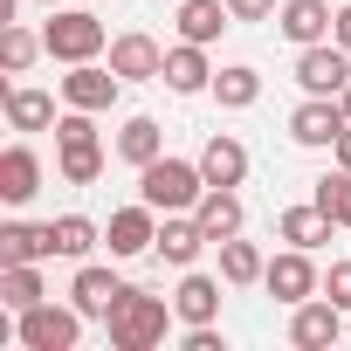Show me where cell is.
<instances>
[{"label":"cell","mask_w":351,"mask_h":351,"mask_svg":"<svg viewBox=\"0 0 351 351\" xmlns=\"http://www.w3.org/2000/svg\"><path fill=\"white\" fill-rule=\"evenodd\" d=\"M200 193H207L200 158H172V152H158L152 165H138V200L158 207V214H193Z\"/></svg>","instance_id":"1"},{"label":"cell","mask_w":351,"mask_h":351,"mask_svg":"<svg viewBox=\"0 0 351 351\" xmlns=\"http://www.w3.org/2000/svg\"><path fill=\"white\" fill-rule=\"evenodd\" d=\"M180 317L165 296H152V289H124L117 296V310L104 317V330H110V351H152V344H165V324Z\"/></svg>","instance_id":"2"},{"label":"cell","mask_w":351,"mask_h":351,"mask_svg":"<svg viewBox=\"0 0 351 351\" xmlns=\"http://www.w3.org/2000/svg\"><path fill=\"white\" fill-rule=\"evenodd\" d=\"M56 172H62L69 186H97V180H104L97 110H62V117H56Z\"/></svg>","instance_id":"3"},{"label":"cell","mask_w":351,"mask_h":351,"mask_svg":"<svg viewBox=\"0 0 351 351\" xmlns=\"http://www.w3.org/2000/svg\"><path fill=\"white\" fill-rule=\"evenodd\" d=\"M14 337H21V351H76V344H83V310L42 296L35 310L14 317Z\"/></svg>","instance_id":"4"},{"label":"cell","mask_w":351,"mask_h":351,"mask_svg":"<svg viewBox=\"0 0 351 351\" xmlns=\"http://www.w3.org/2000/svg\"><path fill=\"white\" fill-rule=\"evenodd\" d=\"M42 49H49L56 62H97V56L110 49V35H104L97 14H56V21L42 28Z\"/></svg>","instance_id":"5"},{"label":"cell","mask_w":351,"mask_h":351,"mask_svg":"<svg viewBox=\"0 0 351 351\" xmlns=\"http://www.w3.org/2000/svg\"><path fill=\"white\" fill-rule=\"evenodd\" d=\"M296 83H303V97H344V83H351V49H337V42L296 49Z\"/></svg>","instance_id":"6"},{"label":"cell","mask_w":351,"mask_h":351,"mask_svg":"<svg viewBox=\"0 0 351 351\" xmlns=\"http://www.w3.org/2000/svg\"><path fill=\"white\" fill-rule=\"evenodd\" d=\"M117 97H124V76L110 62H69V76H62V104L69 110H110Z\"/></svg>","instance_id":"7"},{"label":"cell","mask_w":351,"mask_h":351,"mask_svg":"<svg viewBox=\"0 0 351 351\" xmlns=\"http://www.w3.org/2000/svg\"><path fill=\"white\" fill-rule=\"evenodd\" d=\"M344 124H351V117H344L337 97H303V104L289 110V138L310 145V152H330V145L344 138Z\"/></svg>","instance_id":"8"},{"label":"cell","mask_w":351,"mask_h":351,"mask_svg":"<svg viewBox=\"0 0 351 351\" xmlns=\"http://www.w3.org/2000/svg\"><path fill=\"white\" fill-rule=\"evenodd\" d=\"M262 289L276 296V303H310L317 289H324V276H317V262H310V248H282L276 262H269V276H262Z\"/></svg>","instance_id":"9"},{"label":"cell","mask_w":351,"mask_h":351,"mask_svg":"<svg viewBox=\"0 0 351 351\" xmlns=\"http://www.w3.org/2000/svg\"><path fill=\"white\" fill-rule=\"evenodd\" d=\"M337 337H344V310H337L324 289L289 310V344H296V351H324V344H337Z\"/></svg>","instance_id":"10"},{"label":"cell","mask_w":351,"mask_h":351,"mask_svg":"<svg viewBox=\"0 0 351 351\" xmlns=\"http://www.w3.org/2000/svg\"><path fill=\"white\" fill-rule=\"evenodd\" d=\"M200 248H214L207 228H200V214H158V241H152V255H158L165 269H193Z\"/></svg>","instance_id":"11"},{"label":"cell","mask_w":351,"mask_h":351,"mask_svg":"<svg viewBox=\"0 0 351 351\" xmlns=\"http://www.w3.org/2000/svg\"><path fill=\"white\" fill-rule=\"evenodd\" d=\"M110 69H117L124 83H158V76H165V49H158L145 28H131V35L110 42Z\"/></svg>","instance_id":"12"},{"label":"cell","mask_w":351,"mask_h":351,"mask_svg":"<svg viewBox=\"0 0 351 351\" xmlns=\"http://www.w3.org/2000/svg\"><path fill=\"white\" fill-rule=\"evenodd\" d=\"M104 241H110V255H117V262L145 255V248L158 241V207H145V200H138V207H117V214H110V228H104Z\"/></svg>","instance_id":"13"},{"label":"cell","mask_w":351,"mask_h":351,"mask_svg":"<svg viewBox=\"0 0 351 351\" xmlns=\"http://www.w3.org/2000/svg\"><path fill=\"white\" fill-rule=\"evenodd\" d=\"M276 28H282L296 49H310V42H330L337 14H330V0H282V8H276Z\"/></svg>","instance_id":"14"},{"label":"cell","mask_w":351,"mask_h":351,"mask_svg":"<svg viewBox=\"0 0 351 351\" xmlns=\"http://www.w3.org/2000/svg\"><path fill=\"white\" fill-rule=\"evenodd\" d=\"M124 289H131V282H117L110 269H97V262H83V269H76V282H69V303H76L83 317H97V324H104V317L117 310V296H124Z\"/></svg>","instance_id":"15"},{"label":"cell","mask_w":351,"mask_h":351,"mask_svg":"<svg viewBox=\"0 0 351 351\" xmlns=\"http://www.w3.org/2000/svg\"><path fill=\"white\" fill-rule=\"evenodd\" d=\"M165 90H180V97H200V90H214V62H207V49L200 42H180V49H165V76H158Z\"/></svg>","instance_id":"16"},{"label":"cell","mask_w":351,"mask_h":351,"mask_svg":"<svg viewBox=\"0 0 351 351\" xmlns=\"http://www.w3.org/2000/svg\"><path fill=\"white\" fill-rule=\"evenodd\" d=\"M42 193V158L28 152V145H8V152H0V200H8V207H28Z\"/></svg>","instance_id":"17"},{"label":"cell","mask_w":351,"mask_h":351,"mask_svg":"<svg viewBox=\"0 0 351 351\" xmlns=\"http://www.w3.org/2000/svg\"><path fill=\"white\" fill-rule=\"evenodd\" d=\"M200 172H207V186H241L248 180V145L228 138V131H214L200 145Z\"/></svg>","instance_id":"18"},{"label":"cell","mask_w":351,"mask_h":351,"mask_svg":"<svg viewBox=\"0 0 351 351\" xmlns=\"http://www.w3.org/2000/svg\"><path fill=\"white\" fill-rule=\"evenodd\" d=\"M172 310H180V324H214L221 317V282L200 276V269H186L180 289H172Z\"/></svg>","instance_id":"19"},{"label":"cell","mask_w":351,"mask_h":351,"mask_svg":"<svg viewBox=\"0 0 351 351\" xmlns=\"http://www.w3.org/2000/svg\"><path fill=\"white\" fill-rule=\"evenodd\" d=\"M193 214H200L207 241H228V234H241V221H248V214H241V193H234V186H207Z\"/></svg>","instance_id":"20"},{"label":"cell","mask_w":351,"mask_h":351,"mask_svg":"<svg viewBox=\"0 0 351 351\" xmlns=\"http://www.w3.org/2000/svg\"><path fill=\"white\" fill-rule=\"evenodd\" d=\"M330 228H337V221H330L317 200H303V207H282V221H276V234H282L289 248H324V241H330Z\"/></svg>","instance_id":"21"},{"label":"cell","mask_w":351,"mask_h":351,"mask_svg":"<svg viewBox=\"0 0 351 351\" xmlns=\"http://www.w3.org/2000/svg\"><path fill=\"white\" fill-rule=\"evenodd\" d=\"M214 248H221V282H228V289H248V282H262V276H269V255H262L255 241L228 234V241H214Z\"/></svg>","instance_id":"22"},{"label":"cell","mask_w":351,"mask_h":351,"mask_svg":"<svg viewBox=\"0 0 351 351\" xmlns=\"http://www.w3.org/2000/svg\"><path fill=\"white\" fill-rule=\"evenodd\" d=\"M234 21V8L228 0H180V42H221V28Z\"/></svg>","instance_id":"23"},{"label":"cell","mask_w":351,"mask_h":351,"mask_svg":"<svg viewBox=\"0 0 351 351\" xmlns=\"http://www.w3.org/2000/svg\"><path fill=\"white\" fill-rule=\"evenodd\" d=\"M8 124L14 131H56V97L35 90V83H14L8 90Z\"/></svg>","instance_id":"24"},{"label":"cell","mask_w":351,"mask_h":351,"mask_svg":"<svg viewBox=\"0 0 351 351\" xmlns=\"http://www.w3.org/2000/svg\"><path fill=\"white\" fill-rule=\"evenodd\" d=\"M49 241H56L62 262H90V248L104 241V228H97L90 214H56V221H49Z\"/></svg>","instance_id":"25"},{"label":"cell","mask_w":351,"mask_h":351,"mask_svg":"<svg viewBox=\"0 0 351 351\" xmlns=\"http://www.w3.org/2000/svg\"><path fill=\"white\" fill-rule=\"evenodd\" d=\"M49 255H56L49 228H35V221H8L0 228V269L8 262H49Z\"/></svg>","instance_id":"26"},{"label":"cell","mask_w":351,"mask_h":351,"mask_svg":"<svg viewBox=\"0 0 351 351\" xmlns=\"http://www.w3.org/2000/svg\"><path fill=\"white\" fill-rule=\"evenodd\" d=\"M42 296H49V289H42V269H35V262H8V269H0V310L21 317V310H35Z\"/></svg>","instance_id":"27"},{"label":"cell","mask_w":351,"mask_h":351,"mask_svg":"<svg viewBox=\"0 0 351 351\" xmlns=\"http://www.w3.org/2000/svg\"><path fill=\"white\" fill-rule=\"evenodd\" d=\"M158 152H165L158 117H124V131H117V158H124V165H152Z\"/></svg>","instance_id":"28"},{"label":"cell","mask_w":351,"mask_h":351,"mask_svg":"<svg viewBox=\"0 0 351 351\" xmlns=\"http://www.w3.org/2000/svg\"><path fill=\"white\" fill-rule=\"evenodd\" d=\"M214 97H221V110H248L262 97V76L248 62H228V69H214Z\"/></svg>","instance_id":"29"},{"label":"cell","mask_w":351,"mask_h":351,"mask_svg":"<svg viewBox=\"0 0 351 351\" xmlns=\"http://www.w3.org/2000/svg\"><path fill=\"white\" fill-rule=\"evenodd\" d=\"M35 56H49V49H42V35H28L21 21L0 28V69H8V76H28V62H35Z\"/></svg>","instance_id":"30"},{"label":"cell","mask_w":351,"mask_h":351,"mask_svg":"<svg viewBox=\"0 0 351 351\" xmlns=\"http://www.w3.org/2000/svg\"><path fill=\"white\" fill-rule=\"evenodd\" d=\"M310 200H317L337 228H351V172H344V165H337V172H324V180L310 186Z\"/></svg>","instance_id":"31"},{"label":"cell","mask_w":351,"mask_h":351,"mask_svg":"<svg viewBox=\"0 0 351 351\" xmlns=\"http://www.w3.org/2000/svg\"><path fill=\"white\" fill-rule=\"evenodd\" d=\"M324 296H330L337 310H351V262H330V276H324Z\"/></svg>","instance_id":"32"},{"label":"cell","mask_w":351,"mask_h":351,"mask_svg":"<svg viewBox=\"0 0 351 351\" xmlns=\"http://www.w3.org/2000/svg\"><path fill=\"white\" fill-rule=\"evenodd\" d=\"M186 351H228V337L214 330V324H186V337H180Z\"/></svg>","instance_id":"33"},{"label":"cell","mask_w":351,"mask_h":351,"mask_svg":"<svg viewBox=\"0 0 351 351\" xmlns=\"http://www.w3.org/2000/svg\"><path fill=\"white\" fill-rule=\"evenodd\" d=\"M228 8H234V21H269L276 0H228Z\"/></svg>","instance_id":"34"},{"label":"cell","mask_w":351,"mask_h":351,"mask_svg":"<svg viewBox=\"0 0 351 351\" xmlns=\"http://www.w3.org/2000/svg\"><path fill=\"white\" fill-rule=\"evenodd\" d=\"M330 42H337V49H351V8H337V28H330Z\"/></svg>","instance_id":"35"},{"label":"cell","mask_w":351,"mask_h":351,"mask_svg":"<svg viewBox=\"0 0 351 351\" xmlns=\"http://www.w3.org/2000/svg\"><path fill=\"white\" fill-rule=\"evenodd\" d=\"M330 152H337V165H344V172H351V124H344V138H337V145H330Z\"/></svg>","instance_id":"36"},{"label":"cell","mask_w":351,"mask_h":351,"mask_svg":"<svg viewBox=\"0 0 351 351\" xmlns=\"http://www.w3.org/2000/svg\"><path fill=\"white\" fill-rule=\"evenodd\" d=\"M337 104H344V117H351V83H344V97H337Z\"/></svg>","instance_id":"37"},{"label":"cell","mask_w":351,"mask_h":351,"mask_svg":"<svg viewBox=\"0 0 351 351\" xmlns=\"http://www.w3.org/2000/svg\"><path fill=\"white\" fill-rule=\"evenodd\" d=\"M49 8H56V0H49Z\"/></svg>","instance_id":"38"}]
</instances>
